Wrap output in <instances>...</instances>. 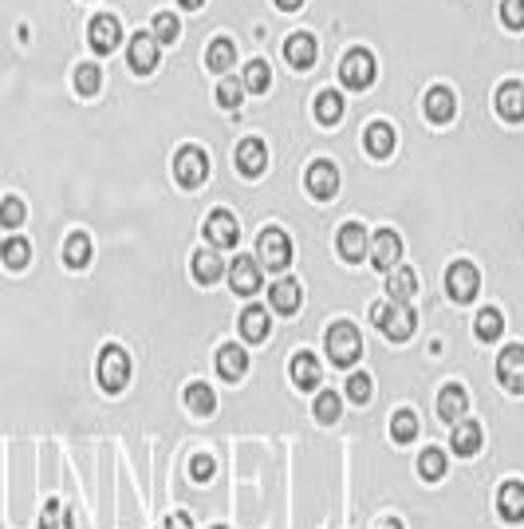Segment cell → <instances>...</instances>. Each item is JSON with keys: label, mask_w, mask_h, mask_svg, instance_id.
I'll return each instance as SVG.
<instances>
[{"label": "cell", "mask_w": 524, "mask_h": 529, "mask_svg": "<svg viewBox=\"0 0 524 529\" xmlns=\"http://www.w3.org/2000/svg\"><path fill=\"white\" fill-rule=\"evenodd\" d=\"M343 391H347V399H351V403H371V395H375V383H371V376H367V371H351V376H347V383H343Z\"/></svg>", "instance_id": "obj_44"}, {"label": "cell", "mask_w": 524, "mask_h": 529, "mask_svg": "<svg viewBox=\"0 0 524 529\" xmlns=\"http://www.w3.org/2000/svg\"><path fill=\"white\" fill-rule=\"evenodd\" d=\"M379 529H402L399 517H386V522H379Z\"/></svg>", "instance_id": "obj_52"}, {"label": "cell", "mask_w": 524, "mask_h": 529, "mask_svg": "<svg viewBox=\"0 0 524 529\" xmlns=\"http://www.w3.org/2000/svg\"><path fill=\"white\" fill-rule=\"evenodd\" d=\"M485 435H481V423H473V419H457L454 423V435H449V446H454V454H462V459H473L477 451H481Z\"/></svg>", "instance_id": "obj_28"}, {"label": "cell", "mask_w": 524, "mask_h": 529, "mask_svg": "<svg viewBox=\"0 0 524 529\" xmlns=\"http://www.w3.org/2000/svg\"><path fill=\"white\" fill-rule=\"evenodd\" d=\"M95 376H99V387L110 391V395H118V391L131 383V355L118 348V344H107V348L99 352Z\"/></svg>", "instance_id": "obj_13"}, {"label": "cell", "mask_w": 524, "mask_h": 529, "mask_svg": "<svg viewBox=\"0 0 524 529\" xmlns=\"http://www.w3.org/2000/svg\"><path fill=\"white\" fill-rule=\"evenodd\" d=\"M335 76H339V87L343 91H359V95H367V91L379 84V60H375L371 48L355 44V48H347L343 56H339Z\"/></svg>", "instance_id": "obj_2"}, {"label": "cell", "mask_w": 524, "mask_h": 529, "mask_svg": "<svg viewBox=\"0 0 524 529\" xmlns=\"http://www.w3.org/2000/svg\"><path fill=\"white\" fill-rule=\"evenodd\" d=\"M217 371H221V379L237 383L248 371V352L241 348V344H221L217 348Z\"/></svg>", "instance_id": "obj_32"}, {"label": "cell", "mask_w": 524, "mask_h": 529, "mask_svg": "<svg viewBox=\"0 0 524 529\" xmlns=\"http://www.w3.org/2000/svg\"><path fill=\"white\" fill-rule=\"evenodd\" d=\"M493 115L504 123V131H512L517 139H524V79H501L493 91Z\"/></svg>", "instance_id": "obj_7"}, {"label": "cell", "mask_w": 524, "mask_h": 529, "mask_svg": "<svg viewBox=\"0 0 524 529\" xmlns=\"http://www.w3.org/2000/svg\"><path fill=\"white\" fill-rule=\"evenodd\" d=\"M76 4H87V0H76Z\"/></svg>", "instance_id": "obj_53"}, {"label": "cell", "mask_w": 524, "mask_h": 529, "mask_svg": "<svg viewBox=\"0 0 524 529\" xmlns=\"http://www.w3.org/2000/svg\"><path fill=\"white\" fill-rule=\"evenodd\" d=\"M418 293V277H414L410 264H394V269H386V297L391 300H410Z\"/></svg>", "instance_id": "obj_33"}, {"label": "cell", "mask_w": 524, "mask_h": 529, "mask_svg": "<svg viewBox=\"0 0 524 529\" xmlns=\"http://www.w3.org/2000/svg\"><path fill=\"white\" fill-rule=\"evenodd\" d=\"M40 529H71V514L63 509V501H48L44 506V517H40Z\"/></svg>", "instance_id": "obj_46"}, {"label": "cell", "mask_w": 524, "mask_h": 529, "mask_svg": "<svg viewBox=\"0 0 524 529\" xmlns=\"http://www.w3.org/2000/svg\"><path fill=\"white\" fill-rule=\"evenodd\" d=\"M496 16H501L504 32L524 36V0H496Z\"/></svg>", "instance_id": "obj_40"}, {"label": "cell", "mask_w": 524, "mask_h": 529, "mask_svg": "<svg viewBox=\"0 0 524 529\" xmlns=\"http://www.w3.org/2000/svg\"><path fill=\"white\" fill-rule=\"evenodd\" d=\"M0 261H4V269L12 273H24L28 264H32V241L28 237H4V245H0Z\"/></svg>", "instance_id": "obj_34"}, {"label": "cell", "mask_w": 524, "mask_h": 529, "mask_svg": "<svg viewBox=\"0 0 524 529\" xmlns=\"http://www.w3.org/2000/svg\"><path fill=\"white\" fill-rule=\"evenodd\" d=\"M269 162H272V154H269V142H264L261 134H248V139H241L233 147V170H237V178H248V182L264 178Z\"/></svg>", "instance_id": "obj_12"}, {"label": "cell", "mask_w": 524, "mask_h": 529, "mask_svg": "<svg viewBox=\"0 0 524 529\" xmlns=\"http://www.w3.org/2000/svg\"><path fill=\"white\" fill-rule=\"evenodd\" d=\"M256 261H261V269L272 273H284L292 264V237L284 225H264L256 233Z\"/></svg>", "instance_id": "obj_9"}, {"label": "cell", "mask_w": 524, "mask_h": 529, "mask_svg": "<svg viewBox=\"0 0 524 529\" xmlns=\"http://www.w3.org/2000/svg\"><path fill=\"white\" fill-rule=\"evenodd\" d=\"M8 28H12V12H8V24L0 28V63H4V56H8Z\"/></svg>", "instance_id": "obj_50"}, {"label": "cell", "mask_w": 524, "mask_h": 529, "mask_svg": "<svg viewBox=\"0 0 524 529\" xmlns=\"http://www.w3.org/2000/svg\"><path fill=\"white\" fill-rule=\"evenodd\" d=\"M91 257H95V245H91V233H83V230H71L68 237H63V264L68 269H87Z\"/></svg>", "instance_id": "obj_29"}, {"label": "cell", "mask_w": 524, "mask_h": 529, "mask_svg": "<svg viewBox=\"0 0 524 529\" xmlns=\"http://www.w3.org/2000/svg\"><path fill=\"white\" fill-rule=\"evenodd\" d=\"M422 118L438 131V142H446V134L454 131V123H457V91L449 84L426 87V95H422Z\"/></svg>", "instance_id": "obj_5"}, {"label": "cell", "mask_w": 524, "mask_h": 529, "mask_svg": "<svg viewBox=\"0 0 524 529\" xmlns=\"http://www.w3.org/2000/svg\"><path fill=\"white\" fill-rule=\"evenodd\" d=\"M186 407L193 415H214L217 411V395L209 383H189L186 387Z\"/></svg>", "instance_id": "obj_39"}, {"label": "cell", "mask_w": 524, "mask_h": 529, "mask_svg": "<svg viewBox=\"0 0 524 529\" xmlns=\"http://www.w3.org/2000/svg\"><path fill=\"white\" fill-rule=\"evenodd\" d=\"M24 222H28V206H24V198H16V194L0 198V225H4V230H20Z\"/></svg>", "instance_id": "obj_43"}, {"label": "cell", "mask_w": 524, "mask_h": 529, "mask_svg": "<svg viewBox=\"0 0 524 529\" xmlns=\"http://www.w3.org/2000/svg\"><path fill=\"white\" fill-rule=\"evenodd\" d=\"M272 63L269 60H245L241 63V84L248 95H256V99H264L272 91Z\"/></svg>", "instance_id": "obj_27"}, {"label": "cell", "mask_w": 524, "mask_h": 529, "mask_svg": "<svg viewBox=\"0 0 524 529\" xmlns=\"http://www.w3.org/2000/svg\"><path fill=\"white\" fill-rule=\"evenodd\" d=\"M347 115V95L339 87H319L311 95V118L319 123V131H339Z\"/></svg>", "instance_id": "obj_16"}, {"label": "cell", "mask_w": 524, "mask_h": 529, "mask_svg": "<svg viewBox=\"0 0 524 529\" xmlns=\"http://www.w3.org/2000/svg\"><path fill=\"white\" fill-rule=\"evenodd\" d=\"M178 8H181V12H193V16H198L201 8H206V0H178Z\"/></svg>", "instance_id": "obj_51"}, {"label": "cell", "mask_w": 524, "mask_h": 529, "mask_svg": "<svg viewBox=\"0 0 524 529\" xmlns=\"http://www.w3.org/2000/svg\"><path fill=\"white\" fill-rule=\"evenodd\" d=\"M367 257L379 273L394 269V264L402 261V233L399 230H379L371 237V249H367Z\"/></svg>", "instance_id": "obj_23"}, {"label": "cell", "mask_w": 524, "mask_h": 529, "mask_svg": "<svg viewBox=\"0 0 524 529\" xmlns=\"http://www.w3.org/2000/svg\"><path fill=\"white\" fill-rule=\"evenodd\" d=\"M162 63V44L154 40L150 32H131L126 36V68H131L134 79H150Z\"/></svg>", "instance_id": "obj_10"}, {"label": "cell", "mask_w": 524, "mask_h": 529, "mask_svg": "<svg viewBox=\"0 0 524 529\" xmlns=\"http://www.w3.org/2000/svg\"><path fill=\"white\" fill-rule=\"evenodd\" d=\"M245 99H248V91H245V84H241V76H221L217 79V87H214V103H217V111L221 115H237L245 107Z\"/></svg>", "instance_id": "obj_25"}, {"label": "cell", "mask_w": 524, "mask_h": 529, "mask_svg": "<svg viewBox=\"0 0 524 529\" xmlns=\"http://www.w3.org/2000/svg\"><path fill=\"white\" fill-rule=\"evenodd\" d=\"M371 324L379 328L391 344H402L414 336V328H418V313H414L410 300H379V305L371 308Z\"/></svg>", "instance_id": "obj_3"}, {"label": "cell", "mask_w": 524, "mask_h": 529, "mask_svg": "<svg viewBox=\"0 0 524 529\" xmlns=\"http://www.w3.org/2000/svg\"><path fill=\"white\" fill-rule=\"evenodd\" d=\"M316 419L319 423H339V411H343V399H339V391H319L316 395Z\"/></svg>", "instance_id": "obj_45"}, {"label": "cell", "mask_w": 524, "mask_h": 529, "mask_svg": "<svg viewBox=\"0 0 524 529\" xmlns=\"http://www.w3.org/2000/svg\"><path fill=\"white\" fill-rule=\"evenodd\" d=\"M473 332H477V340L481 344H493V340H501V332H504V316H501V308H481L477 313V321H473Z\"/></svg>", "instance_id": "obj_38"}, {"label": "cell", "mask_w": 524, "mask_h": 529, "mask_svg": "<svg viewBox=\"0 0 524 529\" xmlns=\"http://www.w3.org/2000/svg\"><path fill=\"white\" fill-rule=\"evenodd\" d=\"M209 175H214V159H209V151L201 147V142H181V147L170 154V178H173V186H181L186 194H198L209 182Z\"/></svg>", "instance_id": "obj_1"}, {"label": "cell", "mask_w": 524, "mask_h": 529, "mask_svg": "<svg viewBox=\"0 0 524 529\" xmlns=\"http://www.w3.org/2000/svg\"><path fill=\"white\" fill-rule=\"evenodd\" d=\"M162 529H193V522H189V514H170Z\"/></svg>", "instance_id": "obj_49"}, {"label": "cell", "mask_w": 524, "mask_h": 529, "mask_svg": "<svg viewBox=\"0 0 524 529\" xmlns=\"http://www.w3.org/2000/svg\"><path fill=\"white\" fill-rule=\"evenodd\" d=\"M367 249H371V237H367V225L363 222H343L335 233V253L343 257L347 264H359L367 261Z\"/></svg>", "instance_id": "obj_21"}, {"label": "cell", "mask_w": 524, "mask_h": 529, "mask_svg": "<svg viewBox=\"0 0 524 529\" xmlns=\"http://www.w3.org/2000/svg\"><path fill=\"white\" fill-rule=\"evenodd\" d=\"M201 237H206V245H214V249H233V245H241V222H237L233 209L217 206V209H209V217L201 222Z\"/></svg>", "instance_id": "obj_14"}, {"label": "cell", "mask_w": 524, "mask_h": 529, "mask_svg": "<svg viewBox=\"0 0 524 529\" xmlns=\"http://www.w3.org/2000/svg\"><path fill=\"white\" fill-rule=\"evenodd\" d=\"M359 147H363L367 159L391 162V154L399 151V131H394V123H386V118H371V123H363Z\"/></svg>", "instance_id": "obj_15"}, {"label": "cell", "mask_w": 524, "mask_h": 529, "mask_svg": "<svg viewBox=\"0 0 524 529\" xmlns=\"http://www.w3.org/2000/svg\"><path fill=\"white\" fill-rule=\"evenodd\" d=\"M189 273H193V281H198L201 289H209V285H217V281L225 277V261H221V253L214 249V245H206V249H198L189 257Z\"/></svg>", "instance_id": "obj_24"}, {"label": "cell", "mask_w": 524, "mask_h": 529, "mask_svg": "<svg viewBox=\"0 0 524 529\" xmlns=\"http://www.w3.org/2000/svg\"><path fill=\"white\" fill-rule=\"evenodd\" d=\"M303 4H308V0H272V8H276V12H280V16H292V12H300Z\"/></svg>", "instance_id": "obj_48"}, {"label": "cell", "mask_w": 524, "mask_h": 529, "mask_svg": "<svg viewBox=\"0 0 524 529\" xmlns=\"http://www.w3.org/2000/svg\"><path fill=\"white\" fill-rule=\"evenodd\" d=\"M477 289H481V269H477L473 261H454L446 269V293L449 300H457V305H469V300L477 297Z\"/></svg>", "instance_id": "obj_17"}, {"label": "cell", "mask_w": 524, "mask_h": 529, "mask_svg": "<svg viewBox=\"0 0 524 529\" xmlns=\"http://www.w3.org/2000/svg\"><path fill=\"white\" fill-rule=\"evenodd\" d=\"M339 186H343V178H339V167L331 159L308 162V170H303V190H308L311 202H335Z\"/></svg>", "instance_id": "obj_11"}, {"label": "cell", "mask_w": 524, "mask_h": 529, "mask_svg": "<svg viewBox=\"0 0 524 529\" xmlns=\"http://www.w3.org/2000/svg\"><path fill=\"white\" fill-rule=\"evenodd\" d=\"M496 379H501L504 391L524 395V344H509L496 355Z\"/></svg>", "instance_id": "obj_22"}, {"label": "cell", "mask_w": 524, "mask_h": 529, "mask_svg": "<svg viewBox=\"0 0 524 529\" xmlns=\"http://www.w3.org/2000/svg\"><path fill=\"white\" fill-rule=\"evenodd\" d=\"M391 439L394 443H414L418 439V415H414L410 407H402V411L391 415Z\"/></svg>", "instance_id": "obj_41"}, {"label": "cell", "mask_w": 524, "mask_h": 529, "mask_svg": "<svg viewBox=\"0 0 524 529\" xmlns=\"http://www.w3.org/2000/svg\"><path fill=\"white\" fill-rule=\"evenodd\" d=\"M269 300H272V313H280V316L300 313V305H303L300 281H296V277H280V281H276V285L269 289Z\"/></svg>", "instance_id": "obj_26"}, {"label": "cell", "mask_w": 524, "mask_h": 529, "mask_svg": "<svg viewBox=\"0 0 524 529\" xmlns=\"http://www.w3.org/2000/svg\"><path fill=\"white\" fill-rule=\"evenodd\" d=\"M103 84H107L103 63H95V60H79L76 68H71V91H76L79 103H91V99L103 95Z\"/></svg>", "instance_id": "obj_20"}, {"label": "cell", "mask_w": 524, "mask_h": 529, "mask_svg": "<svg viewBox=\"0 0 524 529\" xmlns=\"http://www.w3.org/2000/svg\"><path fill=\"white\" fill-rule=\"evenodd\" d=\"M469 411V395L462 383H446V387L438 391V415L446 419V423H457V419H465Z\"/></svg>", "instance_id": "obj_30"}, {"label": "cell", "mask_w": 524, "mask_h": 529, "mask_svg": "<svg viewBox=\"0 0 524 529\" xmlns=\"http://www.w3.org/2000/svg\"><path fill=\"white\" fill-rule=\"evenodd\" d=\"M241 63V56H237V44L233 36H214V40L206 44V52H201V68H206V76H229V71Z\"/></svg>", "instance_id": "obj_19"}, {"label": "cell", "mask_w": 524, "mask_h": 529, "mask_svg": "<svg viewBox=\"0 0 524 529\" xmlns=\"http://www.w3.org/2000/svg\"><path fill=\"white\" fill-rule=\"evenodd\" d=\"M123 40H126V28H123V20H118L115 12H95L87 20V28H83V44L91 48V56L95 60L115 56Z\"/></svg>", "instance_id": "obj_6"}, {"label": "cell", "mask_w": 524, "mask_h": 529, "mask_svg": "<svg viewBox=\"0 0 524 529\" xmlns=\"http://www.w3.org/2000/svg\"><path fill=\"white\" fill-rule=\"evenodd\" d=\"M241 336L248 344H264V340H269V308L248 305L241 313Z\"/></svg>", "instance_id": "obj_37"}, {"label": "cell", "mask_w": 524, "mask_h": 529, "mask_svg": "<svg viewBox=\"0 0 524 529\" xmlns=\"http://www.w3.org/2000/svg\"><path fill=\"white\" fill-rule=\"evenodd\" d=\"M496 509L504 522H524V482H504L496 494Z\"/></svg>", "instance_id": "obj_35"}, {"label": "cell", "mask_w": 524, "mask_h": 529, "mask_svg": "<svg viewBox=\"0 0 524 529\" xmlns=\"http://www.w3.org/2000/svg\"><path fill=\"white\" fill-rule=\"evenodd\" d=\"M280 56H284V63H288L292 76L308 84V76L319 68V40L311 32H303V28H292L280 40Z\"/></svg>", "instance_id": "obj_4"}, {"label": "cell", "mask_w": 524, "mask_h": 529, "mask_svg": "<svg viewBox=\"0 0 524 529\" xmlns=\"http://www.w3.org/2000/svg\"><path fill=\"white\" fill-rule=\"evenodd\" d=\"M324 352L335 368H355V360L363 355V336L351 321H335L324 336Z\"/></svg>", "instance_id": "obj_8"}, {"label": "cell", "mask_w": 524, "mask_h": 529, "mask_svg": "<svg viewBox=\"0 0 524 529\" xmlns=\"http://www.w3.org/2000/svg\"><path fill=\"white\" fill-rule=\"evenodd\" d=\"M418 474H422L426 482L446 478V451H438V446H426V451L418 454Z\"/></svg>", "instance_id": "obj_42"}, {"label": "cell", "mask_w": 524, "mask_h": 529, "mask_svg": "<svg viewBox=\"0 0 524 529\" xmlns=\"http://www.w3.org/2000/svg\"><path fill=\"white\" fill-rule=\"evenodd\" d=\"M214 529H221V525H214Z\"/></svg>", "instance_id": "obj_54"}, {"label": "cell", "mask_w": 524, "mask_h": 529, "mask_svg": "<svg viewBox=\"0 0 524 529\" xmlns=\"http://www.w3.org/2000/svg\"><path fill=\"white\" fill-rule=\"evenodd\" d=\"M150 36L162 44V48H173V44L181 40V20H178V12H170V8L154 12V16H150Z\"/></svg>", "instance_id": "obj_36"}, {"label": "cell", "mask_w": 524, "mask_h": 529, "mask_svg": "<svg viewBox=\"0 0 524 529\" xmlns=\"http://www.w3.org/2000/svg\"><path fill=\"white\" fill-rule=\"evenodd\" d=\"M214 459H209V454H193V459H189V478L193 482H209V478H214Z\"/></svg>", "instance_id": "obj_47"}, {"label": "cell", "mask_w": 524, "mask_h": 529, "mask_svg": "<svg viewBox=\"0 0 524 529\" xmlns=\"http://www.w3.org/2000/svg\"><path fill=\"white\" fill-rule=\"evenodd\" d=\"M319 379H324V368H319V360L311 352H296L292 355V383H296L300 391H316Z\"/></svg>", "instance_id": "obj_31"}, {"label": "cell", "mask_w": 524, "mask_h": 529, "mask_svg": "<svg viewBox=\"0 0 524 529\" xmlns=\"http://www.w3.org/2000/svg\"><path fill=\"white\" fill-rule=\"evenodd\" d=\"M225 277H229V289H233L237 297H253V293H261V285H264L261 261L248 257V253H237V257L225 264Z\"/></svg>", "instance_id": "obj_18"}]
</instances>
